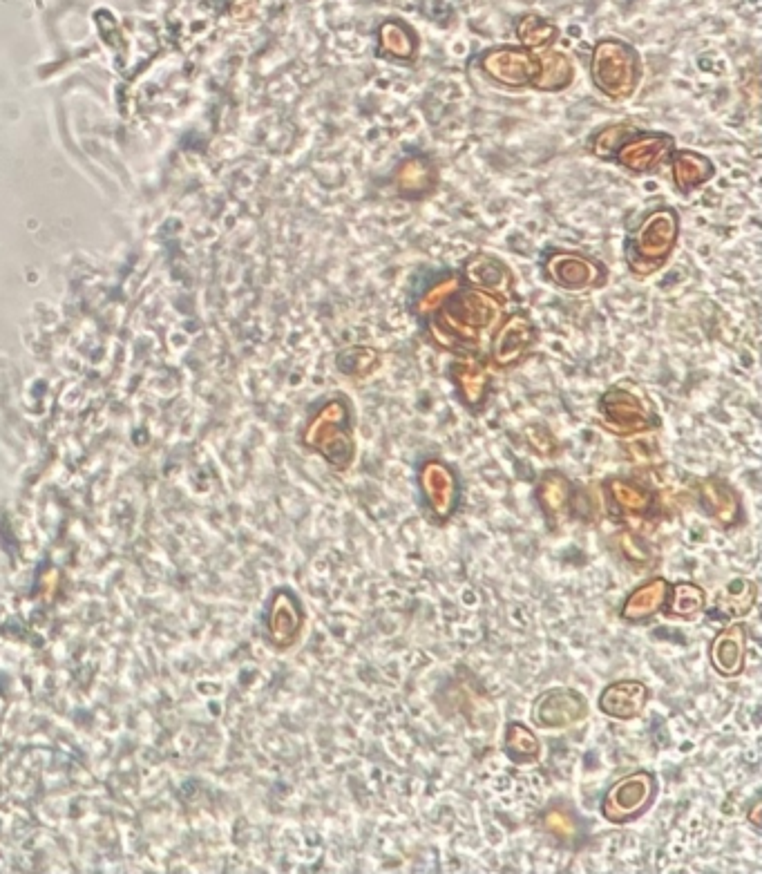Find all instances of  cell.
<instances>
[{"mask_svg": "<svg viewBox=\"0 0 762 874\" xmlns=\"http://www.w3.org/2000/svg\"><path fill=\"white\" fill-rule=\"evenodd\" d=\"M523 439H526L528 448L541 456V459H555L561 452V443L557 441V436L544 423H530L523 427Z\"/></svg>", "mask_w": 762, "mask_h": 874, "instance_id": "obj_35", "label": "cell"}, {"mask_svg": "<svg viewBox=\"0 0 762 874\" xmlns=\"http://www.w3.org/2000/svg\"><path fill=\"white\" fill-rule=\"evenodd\" d=\"M756 602L758 584L754 579L738 577L718 591L716 602H713V617H720V620H740V617H747L751 613Z\"/></svg>", "mask_w": 762, "mask_h": 874, "instance_id": "obj_27", "label": "cell"}, {"mask_svg": "<svg viewBox=\"0 0 762 874\" xmlns=\"http://www.w3.org/2000/svg\"><path fill=\"white\" fill-rule=\"evenodd\" d=\"M675 148H678V139L671 132L640 128L615 152L613 164L637 177L655 175L669 166Z\"/></svg>", "mask_w": 762, "mask_h": 874, "instance_id": "obj_10", "label": "cell"}, {"mask_svg": "<svg viewBox=\"0 0 762 874\" xmlns=\"http://www.w3.org/2000/svg\"><path fill=\"white\" fill-rule=\"evenodd\" d=\"M760 812H762V805H760V801H756L754 805H751V810L747 812V821L754 825V828H760V823H762V819H760Z\"/></svg>", "mask_w": 762, "mask_h": 874, "instance_id": "obj_37", "label": "cell"}, {"mask_svg": "<svg viewBox=\"0 0 762 874\" xmlns=\"http://www.w3.org/2000/svg\"><path fill=\"white\" fill-rule=\"evenodd\" d=\"M575 486L564 472L546 470L537 481L535 499L541 512L548 519V524L555 528L559 521H564L570 515V503H573Z\"/></svg>", "mask_w": 762, "mask_h": 874, "instance_id": "obj_23", "label": "cell"}, {"mask_svg": "<svg viewBox=\"0 0 762 874\" xmlns=\"http://www.w3.org/2000/svg\"><path fill=\"white\" fill-rule=\"evenodd\" d=\"M418 488L425 499L427 510L436 521H450L459 508L461 481L450 463L443 459H425L418 468Z\"/></svg>", "mask_w": 762, "mask_h": 874, "instance_id": "obj_11", "label": "cell"}, {"mask_svg": "<svg viewBox=\"0 0 762 874\" xmlns=\"http://www.w3.org/2000/svg\"><path fill=\"white\" fill-rule=\"evenodd\" d=\"M671 182L680 195H691L695 190L711 184L718 175V166L709 155L693 148H675L669 159Z\"/></svg>", "mask_w": 762, "mask_h": 874, "instance_id": "obj_21", "label": "cell"}, {"mask_svg": "<svg viewBox=\"0 0 762 874\" xmlns=\"http://www.w3.org/2000/svg\"><path fill=\"white\" fill-rule=\"evenodd\" d=\"M485 81L508 92L530 90L539 74V54L521 45H494L474 56Z\"/></svg>", "mask_w": 762, "mask_h": 874, "instance_id": "obj_7", "label": "cell"}, {"mask_svg": "<svg viewBox=\"0 0 762 874\" xmlns=\"http://www.w3.org/2000/svg\"><path fill=\"white\" fill-rule=\"evenodd\" d=\"M613 541H615L617 553L622 555L628 564L640 566V568L653 564L651 546L646 544V539L637 535V532L622 530V532H617V535L613 537Z\"/></svg>", "mask_w": 762, "mask_h": 874, "instance_id": "obj_34", "label": "cell"}, {"mask_svg": "<svg viewBox=\"0 0 762 874\" xmlns=\"http://www.w3.org/2000/svg\"><path fill=\"white\" fill-rule=\"evenodd\" d=\"M304 624L302 604L289 591L275 593L269 611V635L278 646H289L298 638Z\"/></svg>", "mask_w": 762, "mask_h": 874, "instance_id": "obj_26", "label": "cell"}, {"mask_svg": "<svg viewBox=\"0 0 762 874\" xmlns=\"http://www.w3.org/2000/svg\"><path fill=\"white\" fill-rule=\"evenodd\" d=\"M508 313V304L490 293L465 287L423 322L425 338L452 356H485L488 342Z\"/></svg>", "mask_w": 762, "mask_h": 874, "instance_id": "obj_1", "label": "cell"}, {"mask_svg": "<svg viewBox=\"0 0 762 874\" xmlns=\"http://www.w3.org/2000/svg\"><path fill=\"white\" fill-rule=\"evenodd\" d=\"M447 376L461 405L472 414H481L490 401L494 376L485 356H454Z\"/></svg>", "mask_w": 762, "mask_h": 874, "instance_id": "obj_13", "label": "cell"}, {"mask_svg": "<svg viewBox=\"0 0 762 874\" xmlns=\"http://www.w3.org/2000/svg\"><path fill=\"white\" fill-rule=\"evenodd\" d=\"M503 752H506L512 763L526 765L539 758L541 740L523 722H510L506 727V736H503Z\"/></svg>", "mask_w": 762, "mask_h": 874, "instance_id": "obj_32", "label": "cell"}, {"mask_svg": "<svg viewBox=\"0 0 762 874\" xmlns=\"http://www.w3.org/2000/svg\"><path fill=\"white\" fill-rule=\"evenodd\" d=\"M747 644L749 631L742 622H731L716 633L709 646L711 667L716 669L722 678H736L745 671L747 662Z\"/></svg>", "mask_w": 762, "mask_h": 874, "instance_id": "obj_18", "label": "cell"}, {"mask_svg": "<svg viewBox=\"0 0 762 874\" xmlns=\"http://www.w3.org/2000/svg\"><path fill=\"white\" fill-rule=\"evenodd\" d=\"M651 691L642 680H615L599 693L597 707L604 716L613 720H635L649 705Z\"/></svg>", "mask_w": 762, "mask_h": 874, "instance_id": "obj_19", "label": "cell"}, {"mask_svg": "<svg viewBox=\"0 0 762 874\" xmlns=\"http://www.w3.org/2000/svg\"><path fill=\"white\" fill-rule=\"evenodd\" d=\"M541 825H544V830L550 836H555L564 845H575L581 839V825L577 816L570 810H564V807H550V810H546L544 816H541Z\"/></svg>", "mask_w": 762, "mask_h": 874, "instance_id": "obj_33", "label": "cell"}, {"mask_svg": "<svg viewBox=\"0 0 762 874\" xmlns=\"http://www.w3.org/2000/svg\"><path fill=\"white\" fill-rule=\"evenodd\" d=\"M662 611L671 620H693V617L707 611V591L693 582L673 584Z\"/></svg>", "mask_w": 762, "mask_h": 874, "instance_id": "obj_29", "label": "cell"}, {"mask_svg": "<svg viewBox=\"0 0 762 874\" xmlns=\"http://www.w3.org/2000/svg\"><path fill=\"white\" fill-rule=\"evenodd\" d=\"M34 3H36L38 7H43V0H34Z\"/></svg>", "mask_w": 762, "mask_h": 874, "instance_id": "obj_38", "label": "cell"}, {"mask_svg": "<svg viewBox=\"0 0 762 874\" xmlns=\"http://www.w3.org/2000/svg\"><path fill=\"white\" fill-rule=\"evenodd\" d=\"M541 273L552 287L568 293H588L604 289L611 280L608 266L590 253L552 246L541 255Z\"/></svg>", "mask_w": 762, "mask_h": 874, "instance_id": "obj_6", "label": "cell"}, {"mask_svg": "<svg viewBox=\"0 0 762 874\" xmlns=\"http://www.w3.org/2000/svg\"><path fill=\"white\" fill-rule=\"evenodd\" d=\"M597 421L606 432L619 436V439L657 432L662 427V418L653 398L633 380L615 383L599 396Z\"/></svg>", "mask_w": 762, "mask_h": 874, "instance_id": "obj_5", "label": "cell"}, {"mask_svg": "<svg viewBox=\"0 0 762 874\" xmlns=\"http://www.w3.org/2000/svg\"><path fill=\"white\" fill-rule=\"evenodd\" d=\"M541 340L539 327L535 318L530 316L528 309H508L506 316L494 329V334L488 342V363L492 369L519 367L523 360H528L532 351L537 349Z\"/></svg>", "mask_w": 762, "mask_h": 874, "instance_id": "obj_8", "label": "cell"}, {"mask_svg": "<svg viewBox=\"0 0 762 874\" xmlns=\"http://www.w3.org/2000/svg\"><path fill=\"white\" fill-rule=\"evenodd\" d=\"M669 588H671V584L666 582L664 577L646 579L644 584L633 588V591L626 595L622 608H619L622 620L628 624L651 620V617H655L664 608Z\"/></svg>", "mask_w": 762, "mask_h": 874, "instance_id": "obj_24", "label": "cell"}, {"mask_svg": "<svg viewBox=\"0 0 762 874\" xmlns=\"http://www.w3.org/2000/svg\"><path fill=\"white\" fill-rule=\"evenodd\" d=\"M438 186H441V166L427 152L414 150L398 161L392 177H389V188L398 199L405 202H425L430 199Z\"/></svg>", "mask_w": 762, "mask_h": 874, "instance_id": "obj_12", "label": "cell"}, {"mask_svg": "<svg viewBox=\"0 0 762 874\" xmlns=\"http://www.w3.org/2000/svg\"><path fill=\"white\" fill-rule=\"evenodd\" d=\"M637 130H640V126H635L631 121L606 123V126L590 132L586 139V152L599 161H613L615 152L622 148L624 141L635 135Z\"/></svg>", "mask_w": 762, "mask_h": 874, "instance_id": "obj_30", "label": "cell"}, {"mask_svg": "<svg viewBox=\"0 0 762 874\" xmlns=\"http://www.w3.org/2000/svg\"><path fill=\"white\" fill-rule=\"evenodd\" d=\"M530 716L541 729H570L588 716V702L577 689L552 687L535 698Z\"/></svg>", "mask_w": 762, "mask_h": 874, "instance_id": "obj_15", "label": "cell"}, {"mask_svg": "<svg viewBox=\"0 0 762 874\" xmlns=\"http://www.w3.org/2000/svg\"><path fill=\"white\" fill-rule=\"evenodd\" d=\"M354 405L345 394H333L311 414L302 443L318 452L333 470L345 472L356 461Z\"/></svg>", "mask_w": 762, "mask_h": 874, "instance_id": "obj_3", "label": "cell"}, {"mask_svg": "<svg viewBox=\"0 0 762 874\" xmlns=\"http://www.w3.org/2000/svg\"><path fill=\"white\" fill-rule=\"evenodd\" d=\"M461 289L463 278L459 271L434 273L412 293V298H409V313L423 325L425 320L436 316Z\"/></svg>", "mask_w": 762, "mask_h": 874, "instance_id": "obj_20", "label": "cell"}, {"mask_svg": "<svg viewBox=\"0 0 762 874\" xmlns=\"http://www.w3.org/2000/svg\"><path fill=\"white\" fill-rule=\"evenodd\" d=\"M459 273L465 287L490 293L506 304L517 300V275L510 269V264L497 255L476 251L465 258Z\"/></svg>", "mask_w": 762, "mask_h": 874, "instance_id": "obj_14", "label": "cell"}, {"mask_svg": "<svg viewBox=\"0 0 762 874\" xmlns=\"http://www.w3.org/2000/svg\"><path fill=\"white\" fill-rule=\"evenodd\" d=\"M653 434L655 432H646V434H637V436H631V439H626L628 441V445H626L628 456H631L635 463L651 465L653 461H657V456H660V445H657V441L653 439Z\"/></svg>", "mask_w": 762, "mask_h": 874, "instance_id": "obj_36", "label": "cell"}, {"mask_svg": "<svg viewBox=\"0 0 762 874\" xmlns=\"http://www.w3.org/2000/svg\"><path fill=\"white\" fill-rule=\"evenodd\" d=\"M655 796H657L655 774L646 772V769H637V772L617 778V781L608 787L599 812H602L608 823L626 825L649 812Z\"/></svg>", "mask_w": 762, "mask_h": 874, "instance_id": "obj_9", "label": "cell"}, {"mask_svg": "<svg viewBox=\"0 0 762 874\" xmlns=\"http://www.w3.org/2000/svg\"><path fill=\"white\" fill-rule=\"evenodd\" d=\"M575 61L573 56L550 47L546 52H539V74L530 90L539 94H559L566 92L575 83Z\"/></svg>", "mask_w": 762, "mask_h": 874, "instance_id": "obj_25", "label": "cell"}, {"mask_svg": "<svg viewBox=\"0 0 762 874\" xmlns=\"http://www.w3.org/2000/svg\"><path fill=\"white\" fill-rule=\"evenodd\" d=\"M700 510L720 528H738L745 521V506L736 488L720 477H702L695 483Z\"/></svg>", "mask_w": 762, "mask_h": 874, "instance_id": "obj_16", "label": "cell"}, {"mask_svg": "<svg viewBox=\"0 0 762 874\" xmlns=\"http://www.w3.org/2000/svg\"><path fill=\"white\" fill-rule=\"evenodd\" d=\"M514 34L521 47H526L530 52H546L550 47H555L561 30L557 23L548 21V18L539 14H523L514 23Z\"/></svg>", "mask_w": 762, "mask_h": 874, "instance_id": "obj_28", "label": "cell"}, {"mask_svg": "<svg viewBox=\"0 0 762 874\" xmlns=\"http://www.w3.org/2000/svg\"><path fill=\"white\" fill-rule=\"evenodd\" d=\"M383 365L380 349L371 345H349L336 356V367L354 380H367Z\"/></svg>", "mask_w": 762, "mask_h": 874, "instance_id": "obj_31", "label": "cell"}, {"mask_svg": "<svg viewBox=\"0 0 762 874\" xmlns=\"http://www.w3.org/2000/svg\"><path fill=\"white\" fill-rule=\"evenodd\" d=\"M588 74L593 88L611 103L631 101L642 88L644 61L624 38H599L590 50Z\"/></svg>", "mask_w": 762, "mask_h": 874, "instance_id": "obj_4", "label": "cell"}, {"mask_svg": "<svg viewBox=\"0 0 762 874\" xmlns=\"http://www.w3.org/2000/svg\"><path fill=\"white\" fill-rule=\"evenodd\" d=\"M421 54V36L403 18H385L376 32V56L396 65H414Z\"/></svg>", "mask_w": 762, "mask_h": 874, "instance_id": "obj_17", "label": "cell"}, {"mask_svg": "<svg viewBox=\"0 0 762 874\" xmlns=\"http://www.w3.org/2000/svg\"><path fill=\"white\" fill-rule=\"evenodd\" d=\"M682 235V217L673 206L646 211L624 240V260L633 278H651L671 262Z\"/></svg>", "mask_w": 762, "mask_h": 874, "instance_id": "obj_2", "label": "cell"}, {"mask_svg": "<svg viewBox=\"0 0 762 874\" xmlns=\"http://www.w3.org/2000/svg\"><path fill=\"white\" fill-rule=\"evenodd\" d=\"M604 494L619 519H646L655 510V492L633 479L611 477L604 483Z\"/></svg>", "mask_w": 762, "mask_h": 874, "instance_id": "obj_22", "label": "cell"}]
</instances>
